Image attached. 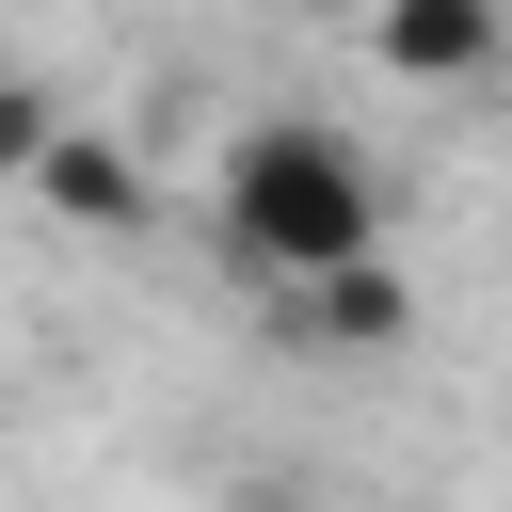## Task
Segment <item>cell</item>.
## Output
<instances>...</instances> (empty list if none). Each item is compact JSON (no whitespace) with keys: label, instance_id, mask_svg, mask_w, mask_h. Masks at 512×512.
Listing matches in <instances>:
<instances>
[{"label":"cell","instance_id":"obj_1","mask_svg":"<svg viewBox=\"0 0 512 512\" xmlns=\"http://www.w3.org/2000/svg\"><path fill=\"white\" fill-rule=\"evenodd\" d=\"M224 256L256 288H320L352 256H384V176L320 128V112H256L224 144Z\"/></svg>","mask_w":512,"mask_h":512},{"label":"cell","instance_id":"obj_2","mask_svg":"<svg viewBox=\"0 0 512 512\" xmlns=\"http://www.w3.org/2000/svg\"><path fill=\"white\" fill-rule=\"evenodd\" d=\"M384 80H496L512 64V0H368Z\"/></svg>","mask_w":512,"mask_h":512},{"label":"cell","instance_id":"obj_3","mask_svg":"<svg viewBox=\"0 0 512 512\" xmlns=\"http://www.w3.org/2000/svg\"><path fill=\"white\" fill-rule=\"evenodd\" d=\"M32 192H48V224H80V240H128V224H144V160H128L112 128H64V144L32 160Z\"/></svg>","mask_w":512,"mask_h":512},{"label":"cell","instance_id":"obj_4","mask_svg":"<svg viewBox=\"0 0 512 512\" xmlns=\"http://www.w3.org/2000/svg\"><path fill=\"white\" fill-rule=\"evenodd\" d=\"M288 304H304V336H336V352H400V336H416L400 256H352V272H320V288H288Z\"/></svg>","mask_w":512,"mask_h":512},{"label":"cell","instance_id":"obj_5","mask_svg":"<svg viewBox=\"0 0 512 512\" xmlns=\"http://www.w3.org/2000/svg\"><path fill=\"white\" fill-rule=\"evenodd\" d=\"M48 144H64V96L48 80H0V176H32Z\"/></svg>","mask_w":512,"mask_h":512}]
</instances>
